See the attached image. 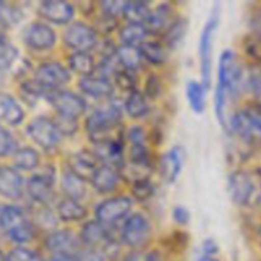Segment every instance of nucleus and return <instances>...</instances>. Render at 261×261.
I'll return each mask as SVG.
<instances>
[{
	"mask_svg": "<svg viewBox=\"0 0 261 261\" xmlns=\"http://www.w3.org/2000/svg\"><path fill=\"white\" fill-rule=\"evenodd\" d=\"M249 69L232 48H224L218 59L214 91V111L222 129L227 133L229 120L237 107L234 103L247 92Z\"/></svg>",
	"mask_w": 261,
	"mask_h": 261,
	"instance_id": "f257e3e1",
	"label": "nucleus"
},
{
	"mask_svg": "<svg viewBox=\"0 0 261 261\" xmlns=\"http://www.w3.org/2000/svg\"><path fill=\"white\" fill-rule=\"evenodd\" d=\"M82 125L83 135L88 145L101 144L120 137L126 129L121 105L114 99L91 105V109L82 121Z\"/></svg>",
	"mask_w": 261,
	"mask_h": 261,
	"instance_id": "f03ea898",
	"label": "nucleus"
},
{
	"mask_svg": "<svg viewBox=\"0 0 261 261\" xmlns=\"http://www.w3.org/2000/svg\"><path fill=\"white\" fill-rule=\"evenodd\" d=\"M0 232L15 246H27L42 239V233L31 219L28 206L7 204L0 209Z\"/></svg>",
	"mask_w": 261,
	"mask_h": 261,
	"instance_id": "7ed1b4c3",
	"label": "nucleus"
},
{
	"mask_svg": "<svg viewBox=\"0 0 261 261\" xmlns=\"http://www.w3.org/2000/svg\"><path fill=\"white\" fill-rule=\"evenodd\" d=\"M117 239L125 251H148L155 246V228L152 217L135 209L117 229Z\"/></svg>",
	"mask_w": 261,
	"mask_h": 261,
	"instance_id": "20e7f679",
	"label": "nucleus"
},
{
	"mask_svg": "<svg viewBox=\"0 0 261 261\" xmlns=\"http://www.w3.org/2000/svg\"><path fill=\"white\" fill-rule=\"evenodd\" d=\"M25 134L43 155L58 160L65 138L56 125L53 115H37L25 125Z\"/></svg>",
	"mask_w": 261,
	"mask_h": 261,
	"instance_id": "39448f33",
	"label": "nucleus"
},
{
	"mask_svg": "<svg viewBox=\"0 0 261 261\" xmlns=\"http://www.w3.org/2000/svg\"><path fill=\"white\" fill-rule=\"evenodd\" d=\"M228 193L239 208H255L261 203V173L255 168L236 167L228 176Z\"/></svg>",
	"mask_w": 261,
	"mask_h": 261,
	"instance_id": "423d86ee",
	"label": "nucleus"
},
{
	"mask_svg": "<svg viewBox=\"0 0 261 261\" xmlns=\"http://www.w3.org/2000/svg\"><path fill=\"white\" fill-rule=\"evenodd\" d=\"M227 134L247 147L261 145V106L247 105L237 107L229 120Z\"/></svg>",
	"mask_w": 261,
	"mask_h": 261,
	"instance_id": "0eeeda50",
	"label": "nucleus"
},
{
	"mask_svg": "<svg viewBox=\"0 0 261 261\" xmlns=\"http://www.w3.org/2000/svg\"><path fill=\"white\" fill-rule=\"evenodd\" d=\"M135 201L126 190L103 198L92 208V218L111 231L117 232L122 222L135 211Z\"/></svg>",
	"mask_w": 261,
	"mask_h": 261,
	"instance_id": "6e6552de",
	"label": "nucleus"
},
{
	"mask_svg": "<svg viewBox=\"0 0 261 261\" xmlns=\"http://www.w3.org/2000/svg\"><path fill=\"white\" fill-rule=\"evenodd\" d=\"M102 36L92 22L78 18L60 31V47L63 53H94Z\"/></svg>",
	"mask_w": 261,
	"mask_h": 261,
	"instance_id": "1a4fd4ad",
	"label": "nucleus"
},
{
	"mask_svg": "<svg viewBox=\"0 0 261 261\" xmlns=\"http://www.w3.org/2000/svg\"><path fill=\"white\" fill-rule=\"evenodd\" d=\"M31 78L46 92L60 91V89L70 88L71 84L75 82V78L66 64L64 63L63 58H45L33 68Z\"/></svg>",
	"mask_w": 261,
	"mask_h": 261,
	"instance_id": "9d476101",
	"label": "nucleus"
},
{
	"mask_svg": "<svg viewBox=\"0 0 261 261\" xmlns=\"http://www.w3.org/2000/svg\"><path fill=\"white\" fill-rule=\"evenodd\" d=\"M219 20H221V10H219V5H216L212 9L209 17L206 18L199 35L198 56L200 81L208 88H211L212 81H213V50Z\"/></svg>",
	"mask_w": 261,
	"mask_h": 261,
	"instance_id": "9b49d317",
	"label": "nucleus"
},
{
	"mask_svg": "<svg viewBox=\"0 0 261 261\" xmlns=\"http://www.w3.org/2000/svg\"><path fill=\"white\" fill-rule=\"evenodd\" d=\"M22 42L31 53L51 58V54L60 47V32L37 18L23 28Z\"/></svg>",
	"mask_w": 261,
	"mask_h": 261,
	"instance_id": "f8f14e48",
	"label": "nucleus"
},
{
	"mask_svg": "<svg viewBox=\"0 0 261 261\" xmlns=\"http://www.w3.org/2000/svg\"><path fill=\"white\" fill-rule=\"evenodd\" d=\"M46 103L54 116L83 121L91 109V103L75 88H65L46 94Z\"/></svg>",
	"mask_w": 261,
	"mask_h": 261,
	"instance_id": "ddd939ff",
	"label": "nucleus"
},
{
	"mask_svg": "<svg viewBox=\"0 0 261 261\" xmlns=\"http://www.w3.org/2000/svg\"><path fill=\"white\" fill-rule=\"evenodd\" d=\"M41 245L46 255H68L76 257L84 249L79 239L78 229L66 226H61L55 231L43 234Z\"/></svg>",
	"mask_w": 261,
	"mask_h": 261,
	"instance_id": "4468645a",
	"label": "nucleus"
},
{
	"mask_svg": "<svg viewBox=\"0 0 261 261\" xmlns=\"http://www.w3.org/2000/svg\"><path fill=\"white\" fill-rule=\"evenodd\" d=\"M38 19L48 23L53 27L61 30L78 19V9L75 3L65 0H46L40 2L36 7Z\"/></svg>",
	"mask_w": 261,
	"mask_h": 261,
	"instance_id": "2eb2a0df",
	"label": "nucleus"
},
{
	"mask_svg": "<svg viewBox=\"0 0 261 261\" xmlns=\"http://www.w3.org/2000/svg\"><path fill=\"white\" fill-rule=\"evenodd\" d=\"M61 165L68 168L74 175L79 176L81 178L86 180L87 182L91 181L96 171L102 165L101 161L92 150L91 147H83L81 149L73 150L63 155Z\"/></svg>",
	"mask_w": 261,
	"mask_h": 261,
	"instance_id": "dca6fc26",
	"label": "nucleus"
},
{
	"mask_svg": "<svg viewBox=\"0 0 261 261\" xmlns=\"http://www.w3.org/2000/svg\"><path fill=\"white\" fill-rule=\"evenodd\" d=\"M75 89L91 105L102 103L114 99L115 87L111 79L93 74L86 78L75 79Z\"/></svg>",
	"mask_w": 261,
	"mask_h": 261,
	"instance_id": "f3484780",
	"label": "nucleus"
},
{
	"mask_svg": "<svg viewBox=\"0 0 261 261\" xmlns=\"http://www.w3.org/2000/svg\"><path fill=\"white\" fill-rule=\"evenodd\" d=\"M92 193L101 199L116 195L125 191V184L119 168L110 165H101L89 181Z\"/></svg>",
	"mask_w": 261,
	"mask_h": 261,
	"instance_id": "a211bd4d",
	"label": "nucleus"
},
{
	"mask_svg": "<svg viewBox=\"0 0 261 261\" xmlns=\"http://www.w3.org/2000/svg\"><path fill=\"white\" fill-rule=\"evenodd\" d=\"M185 160V149L181 145H173L166 152L158 154L155 173H158L160 178L165 184L173 185L182 173Z\"/></svg>",
	"mask_w": 261,
	"mask_h": 261,
	"instance_id": "6ab92c4d",
	"label": "nucleus"
},
{
	"mask_svg": "<svg viewBox=\"0 0 261 261\" xmlns=\"http://www.w3.org/2000/svg\"><path fill=\"white\" fill-rule=\"evenodd\" d=\"M54 209H55V213L60 221L61 226L78 228L84 222L92 218L91 209L86 203L64 198V196L59 198Z\"/></svg>",
	"mask_w": 261,
	"mask_h": 261,
	"instance_id": "aec40b11",
	"label": "nucleus"
},
{
	"mask_svg": "<svg viewBox=\"0 0 261 261\" xmlns=\"http://www.w3.org/2000/svg\"><path fill=\"white\" fill-rule=\"evenodd\" d=\"M125 119L132 122H148L154 115L155 105L144 96L139 88L130 92L121 102Z\"/></svg>",
	"mask_w": 261,
	"mask_h": 261,
	"instance_id": "412c9836",
	"label": "nucleus"
},
{
	"mask_svg": "<svg viewBox=\"0 0 261 261\" xmlns=\"http://www.w3.org/2000/svg\"><path fill=\"white\" fill-rule=\"evenodd\" d=\"M180 14V12L176 8L175 3L170 2H161L153 4L152 13L148 18L145 27L149 32L150 37L161 38L163 33L167 31L171 23L175 20V18Z\"/></svg>",
	"mask_w": 261,
	"mask_h": 261,
	"instance_id": "4be33fe9",
	"label": "nucleus"
},
{
	"mask_svg": "<svg viewBox=\"0 0 261 261\" xmlns=\"http://www.w3.org/2000/svg\"><path fill=\"white\" fill-rule=\"evenodd\" d=\"M25 185H27V178L13 166L0 167V195L13 203H17L23 199H27Z\"/></svg>",
	"mask_w": 261,
	"mask_h": 261,
	"instance_id": "5701e85b",
	"label": "nucleus"
},
{
	"mask_svg": "<svg viewBox=\"0 0 261 261\" xmlns=\"http://www.w3.org/2000/svg\"><path fill=\"white\" fill-rule=\"evenodd\" d=\"M139 50L148 69L162 71L170 65L172 53L161 38L149 37L139 46Z\"/></svg>",
	"mask_w": 261,
	"mask_h": 261,
	"instance_id": "b1692460",
	"label": "nucleus"
},
{
	"mask_svg": "<svg viewBox=\"0 0 261 261\" xmlns=\"http://www.w3.org/2000/svg\"><path fill=\"white\" fill-rule=\"evenodd\" d=\"M58 190L60 196L73 199V200L83 201V203H86L89 194L92 193L89 182H87L86 180L81 178L79 176L74 175L63 165H61Z\"/></svg>",
	"mask_w": 261,
	"mask_h": 261,
	"instance_id": "393cba45",
	"label": "nucleus"
},
{
	"mask_svg": "<svg viewBox=\"0 0 261 261\" xmlns=\"http://www.w3.org/2000/svg\"><path fill=\"white\" fill-rule=\"evenodd\" d=\"M61 58L75 79L96 74L98 59L94 53H63Z\"/></svg>",
	"mask_w": 261,
	"mask_h": 261,
	"instance_id": "a878e982",
	"label": "nucleus"
},
{
	"mask_svg": "<svg viewBox=\"0 0 261 261\" xmlns=\"http://www.w3.org/2000/svg\"><path fill=\"white\" fill-rule=\"evenodd\" d=\"M139 89L152 103H158L167 92V84L162 71L148 69L140 76Z\"/></svg>",
	"mask_w": 261,
	"mask_h": 261,
	"instance_id": "bb28decb",
	"label": "nucleus"
},
{
	"mask_svg": "<svg viewBox=\"0 0 261 261\" xmlns=\"http://www.w3.org/2000/svg\"><path fill=\"white\" fill-rule=\"evenodd\" d=\"M0 120L12 127L20 126L25 121L23 105L7 92H0Z\"/></svg>",
	"mask_w": 261,
	"mask_h": 261,
	"instance_id": "cd10ccee",
	"label": "nucleus"
},
{
	"mask_svg": "<svg viewBox=\"0 0 261 261\" xmlns=\"http://www.w3.org/2000/svg\"><path fill=\"white\" fill-rule=\"evenodd\" d=\"M13 167L19 172L35 173L42 166L43 154L33 145H24L19 147V149L12 157Z\"/></svg>",
	"mask_w": 261,
	"mask_h": 261,
	"instance_id": "c85d7f7f",
	"label": "nucleus"
},
{
	"mask_svg": "<svg viewBox=\"0 0 261 261\" xmlns=\"http://www.w3.org/2000/svg\"><path fill=\"white\" fill-rule=\"evenodd\" d=\"M189 244H190V236H189L188 232L185 229L175 228L171 229L161 240H157L155 246L177 259V256L185 254Z\"/></svg>",
	"mask_w": 261,
	"mask_h": 261,
	"instance_id": "c756f323",
	"label": "nucleus"
},
{
	"mask_svg": "<svg viewBox=\"0 0 261 261\" xmlns=\"http://www.w3.org/2000/svg\"><path fill=\"white\" fill-rule=\"evenodd\" d=\"M116 59L120 68L124 70L132 71V73L142 75L148 68L143 61L142 54H140L139 47L127 45H117L116 48Z\"/></svg>",
	"mask_w": 261,
	"mask_h": 261,
	"instance_id": "7c9ffc66",
	"label": "nucleus"
},
{
	"mask_svg": "<svg viewBox=\"0 0 261 261\" xmlns=\"http://www.w3.org/2000/svg\"><path fill=\"white\" fill-rule=\"evenodd\" d=\"M149 37L150 35L144 24L125 22L121 23L116 35H115V40L117 41V43H120V45L135 46V47H139Z\"/></svg>",
	"mask_w": 261,
	"mask_h": 261,
	"instance_id": "2f4dec72",
	"label": "nucleus"
},
{
	"mask_svg": "<svg viewBox=\"0 0 261 261\" xmlns=\"http://www.w3.org/2000/svg\"><path fill=\"white\" fill-rule=\"evenodd\" d=\"M208 87L199 79H191L185 88L186 99L191 111L195 115H203L208 105Z\"/></svg>",
	"mask_w": 261,
	"mask_h": 261,
	"instance_id": "473e14b6",
	"label": "nucleus"
},
{
	"mask_svg": "<svg viewBox=\"0 0 261 261\" xmlns=\"http://www.w3.org/2000/svg\"><path fill=\"white\" fill-rule=\"evenodd\" d=\"M189 30V19L184 14H178L175 18L172 23H171L170 27L167 28L163 36L161 37V40L165 42V45L167 46L171 50V53H175L181 45H182L184 40H185L186 35H188Z\"/></svg>",
	"mask_w": 261,
	"mask_h": 261,
	"instance_id": "72a5a7b5",
	"label": "nucleus"
},
{
	"mask_svg": "<svg viewBox=\"0 0 261 261\" xmlns=\"http://www.w3.org/2000/svg\"><path fill=\"white\" fill-rule=\"evenodd\" d=\"M153 4L154 3L143 2V0L126 2L125 3L124 14H122V22L145 24L150 13H152Z\"/></svg>",
	"mask_w": 261,
	"mask_h": 261,
	"instance_id": "f704fd0d",
	"label": "nucleus"
},
{
	"mask_svg": "<svg viewBox=\"0 0 261 261\" xmlns=\"http://www.w3.org/2000/svg\"><path fill=\"white\" fill-rule=\"evenodd\" d=\"M157 184L153 180V177H150L137 181V182L127 186L125 190L129 193L135 204L144 205V204H148L154 199V196L157 195Z\"/></svg>",
	"mask_w": 261,
	"mask_h": 261,
	"instance_id": "c9c22d12",
	"label": "nucleus"
},
{
	"mask_svg": "<svg viewBox=\"0 0 261 261\" xmlns=\"http://www.w3.org/2000/svg\"><path fill=\"white\" fill-rule=\"evenodd\" d=\"M19 94L22 101L27 106L33 107L40 101H45L46 92L33 81L32 78H24L19 84Z\"/></svg>",
	"mask_w": 261,
	"mask_h": 261,
	"instance_id": "e433bc0d",
	"label": "nucleus"
},
{
	"mask_svg": "<svg viewBox=\"0 0 261 261\" xmlns=\"http://www.w3.org/2000/svg\"><path fill=\"white\" fill-rule=\"evenodd\" d=\"M19 59L18 48L9 42L4 31L0 30V69L3 71L12 70Z\"/></svg>",
	"mask_w": 261,
	"mask_h": 261,
	"instance_id": "4c0bfd02",
	"label": "nucleus"
},
{
	"mask_svg": "<svg viewBox=\"0 0 261 261\" xmlns=\"http://www.w3.org/2000/svg\"><path fill=\"white\" fill-rule=\"evenodd\" d=\"M24 14L19 5L14 3L0 2V30L4 31L20 23Z\"/></svg>",
	"mask_w": 261,
	"mask_h": 261,
	"instance_id": "58836bf2",
	"label": "nucleus"
},
{
	"mask_svg": "<svg viewBox=\"0 0 261 261\" xmlns=\"http://www.w3.org/2000/svg\"><path fill=\"white\" fill-rule=\"evenodd\" d=\"M196 261H222L218 242L212 237L204 239L196 252Z\"/></svg>",
	"mask_w": 261,
	"mask_h": 261,
	"instance_id": "ea45409f",
	"label": "nucleus"
},
{
	"mask_svg": "<svg viewBox=\"0 0 261 261\" xmlns=\"http://www.w3.org/2000/svg\"><path fill=\"white\" fill-rule=\"evenodd\" d=\"M4 261H46V256L31 247L14 246L7 252Z\"/></svg>",
	"mask_w": 261,
	"mask_h": 261,
	"instance_id": "a19ab883",
	"label": "nucleus"
},
{
	"mask_svg": "<svg viewBox=\"0 0 261 261\" xmlns=\"http://www.w3.org/2000/svg\"><path fill=\"white\" fill-rule=\"evenodd\" d=\"M125 3L116 2V0H106V2H97V14L103 17L112 18L122 22V14H124Z\"/></svg>",
	"mask_w": 261,
	"mask_h": 261,
	"instance_id": "79ce46f5",
	"label": "nucleus"
},
{
	"mask_svg": "<svg viewBox=\"0 0 261 261\" xmlns=\"http://www.w3.org/2000/svg\"><path fill=\"white\" fill-rule=\"evenodd\" d=\"M19 149V144L14 135L7 127L0 125V158H12Z\"/></svg>",
	"mask_w": 261,
	"mask_h": 261,
	"instance_id": "37998d69",
	"label": "nucleus"
},
{
	"mask_svg": "<svg viewBox=\"0 0 261 261\" xmlns=\"http://www.w3.org/2000/svg\"><path fill=\"white\" fill-rule=\"evenodd\" d=\"M54 119H55L56 125H58L59 130L61 132L63 137L65 138V140L78 137L81 133H83V125H82V121H79V120L65 119V117L58 116H54Z\"/></svg>",
	"mask_w": 261,
	"mask_h": 261,
	"instance_id": "c03bdc74",
	"label": "nucleus"
},
{
	"mask_svg": "<svg viewBox=\"0 0 261 261\" xmlns=\"http://www.w3.org/2000/svg\"><path fill=\"white\" fill-rule=\"evenodd\" d=\"M171 218H172L176 228L185 229L191 222V213L186 206L175 205L171 211Z\"/></svg>",
	"mask_w": 261,
	"mask_h": 261,
	"instance_id": "a18cd8bd",
	"label": "nucleus"
},
{
	"mask_svg": "<svg viewBox=\"0 0 261 261\" xmlns=\"http://www.w3.org/2000/svg\"><path fill=\"white\" fill-rule=\"evenodd\" d=\"M247 92H250L252 97L261 103V70L259 69H249Z\"/></svg>",
	"mask_w": 261,
	"mask_h": 261,
	"instance_id": "49530a36",
	"label": "nucleus"
},
{
	"mask_svg": "<svg viewBox=\"0 0 261 261\" xmlns=\"http://www.w3.org/2000/svg\"><path fill=\"white\" fill-rule=\"evenodd\" d=\"M76 261H111L103 252L96 251V250L83 249L81 254L76 256Z\"/></svg>",
	"mask_w": 261,
	"mask_h": 261,
	"instance_id": "de8ad7c7",
	"label": "nucleus"
},
{
	"mask_svg": "<svg viewBox=\"0 0 261 261\" xmlns=\"http://www.w3.org/2000/svg\"><path fill=\"white\" fill-rule=\"evenodd\" d=\"M120 261H149L147 251H125Z\"/></svg>",
	"mask_w": 261,
	"mask_h": 261,
	"instance_id": "09e8293b",
	"label": "nucleus"
},
{
	"mask_svg": "<svg viewBox=\"0 0 261 261\" xmlns=\"http://www.w3.org/2000/svg\"><path fill=\"white\" fill-rule=\"evenodd\" d=\"M46 261H76V257L68 255H46Z\"/></svg>",
	"mask_w": 261,
	"mask_h": 261,
	"instance_id": "8fccbe9b",
	"label": "nucleus"
},
{
	"mask_svg": "<svg viewBox=\"0 0 261 261\" xmlns=\"http://www.w3.org/2000/svg\"><path fill=\"white\" fill-rule=\"evenodd\" d=\"M4 74L5 71H3L2 69H0V87L3 86V82H4Z\"/></svg>",
	"mask_w": 261,
	"mask_h": 261,
	"instance_id": "3c124183",
	"label": "nucleus"
},
{
	"mask_svg": "<svg viewBox=\"0 0 261 261\" xmlns=\"http://www.w3.org/2000/svg\"><path fill=\"white\" fill-rule=\"evenodd\" d=\"M257 237H259V240H260V242H261V227H260L259 232H257Z\"/></svg>",
	"mask_w": 261,
	"mask_h": 261,
	"instance_id": "603ef678",
	"label": "nucleus"
},
{
	"mask_svg": "<svg viewBox=\"0 0 261 261\" xmlns=\"http://www.w3.org/2000/svg\"><path fill=\"white\" fill-rule=\"evenodd\" d=\"M0 209H2V205H0Z\"/></svg>",
	"mask_w": 261,
	"mask_h": 261,
	"instance_id": "864d4df0",
	"label": "nucleus"
}]
</instances>
